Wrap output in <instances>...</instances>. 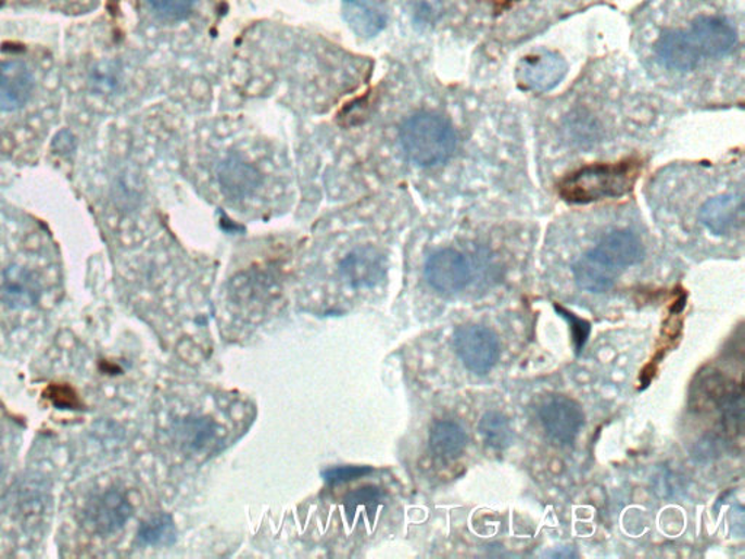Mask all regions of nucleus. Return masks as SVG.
Returning a JSON list of instances; mask_svg holds the SVG:
<instances>
[{
	"mask_svg": "<svg viewBox=\"0 0 745 559\" xmlns=\"http://www.w3.org/2000/svg\"><path fill=\"white\" fill-rule=\"evenodd\" d=\"M637 174L640 162L635 161L585 166L560 182L559 194L573 204L622 198L635 186Z\"/></svg>",
	"mask_w": 745,
	"mask_h": 559,
	"instance_id": "1",
	"label": "nucleus"
},
{
	"mask_svg": "<svg viewBox=\"0 0 745 559\" xmlns=\"http://www.w3.org/2000/svg\"><path fill=\"white\" fill-rule=\"evenodd\" d=\"M456 142L451 124L435 114H415L401 129V143L406 155L414 164L426 168L451 160Z\"/></svg>",
	"mask_w": 745,
	"mask_h": 559,
	"instance_id": "2",
	"label": "nucleus"
},
{
	"mask_svg": "<svg viewBox=\"0 0 745 559\" xmlns=\"http://www.w3.org/2000/svg\"><path fill=\"white\" fill-rule=\"evenodd\" d=\"M457 356L473 373H490L500 358V341L495 332L482 326H464L455 332Z\"/></svg>",
	"mask_w": 745,
	"mask_h": 559,
	"instance_id": "3",
	"label": "nucleus"
},
{
	"mask_svg": "<svg viewBox=\"0 0 745 559\" xmlns=\"http://www.w3.org/2000/svg\"><path fill=\"white\" fill-rule=\"evenodd\" d=\"M568 74V63L563 55L543 51L521 59L516 71L521 88L534 92H550L563 82Z\"/></svg>",
	"mask_w": 745,
	"mask_h": 559,
	"instance_id": "4",
	"label": "nucleus"
},
{
	"mask_svg": "<svg viewBox=\"0 0 745 559\" xmlns=\"http://www.w3.org/2000/svg\"><path fill=\"white\" fill-rule=\"evenodd\" d=\"M426 279L440 293H457L472 280V267L464 254L443 250L432 254L426 263Z\"/></svg>",
	"mask_w": 745,
	"mask_h": 559,
	"instance_id": "5",
	"label": "nucleus"
},
{
	"mask_svg": "<svg viewBox=\"0 0 745 559\" xmlns=\"http://www.w3.org/2000/svg\"><path fill=\"white\" fill-rule=\"evenodd\" d=\"M547 436L559 445L576 441L584 425V412L580 404L567 396H554L539 411Z\"/></svg>",
	"mask_w": 745,
	"mask_h": 559,
	"instance_id": "6",
	"label": "nucleus"
},
{
	"mask_svg": "<svg viewBox=\"0 0 745 559\" xmlns=\"http://www.w3.org/2000/svg\"><path fill=\"white\" fill-rule=\"evenodd\" d=\"M132 514V507L126 495L117 490H109L89 501L85 518L88 526L100 535H113L126 526Z\"/></svg>",
	"mask_w": 745,
	"mask_h": 559,
	"instance_id": "7",
	"label": "nucleus"
},
{
	"mask_svg": "<svg viewBox=\"0 0 745 559\" xmlns=\"http://www.w3.org/2000/svg\"><path fill=\"white\" fill-rule=\"evenodd\" d=\"M590 254L614 270L622 272L640 264L645 257V250L635 233L620 230L603 238L602 242L590 251Z\"/></svg>",
	"mask_w": 745,
	"mask_h": 559,
	"instance_id": "8",
	"label": "nucleus"
},
{
	"mask_svg": "<svg viewBox=\"0 0 745 559\" xmlns=\"http://www.w3.org/2000/svg\"><path fill=\"white\" fill-rule=\"evenodd\" d=\"M36 79L20 60L0 63V111H16L31 100Z\"/></svg>",
	"mask_w": 745,
	"mask_h": 559,
	"instance_id": "9",
	"label": "nucleus"
},
{
	"mask_svg": "<svg viewBox=\"0 0 745 559\" xmlns=\"http://www.w3.org/2000/svg\"><path fill=\"white\" fill-rule=\"evenodd\" d=\"M689 36L705 58H722L731 53L736 45L734 28L721 18L702 16L693 23Z\"/></svg>",
	"mask_w": 745,
	"mask_h": 559,
	"instance_id": "10",
	"label": "nucleus"
},
{
	"mask_svg": "<svg viewBox=\"0 0 745 559\" xmlns=\"http://www.w3.org/2000/svg\"><path fill=\"white\" fill-rule=\"evenodd\" d=\"M700 221L705 228L718 234L727 237L743 228L744 202L740 195L725 194L710 199L704 204L699 213Z\"/></svg>",
	"mask_w": 745,
	"mask_h": 559,
	"instance_id": "11",
	"label": "nucleus"
},
{
	"mask_svg": "<svg viewBox=\"0 0 745 559\" xmlns=\"http://www.w3.org/2000/svg\"><path fill=\"white\" fill-rule=\"evenodd\" d=\"M657 54L664 66L671 71L689 72L700 62V53L689 33H664L657 45Z\"/></svg>",
	"mask_w": 745,
	"mask_h": 559,
	"instance_id": "12",
	"label": "nucleus"
},
{
	"mask_svg": "<svg viewBox=\"0 0 745 559\" xmlns=\"http://www.w3.org/2000/svg\"><path fill=\"white\" fill-rule=\"evenodd\" d=\"M342 15L359 37L378 36L387 25L388 15L379 0H344Z\"/></svg>",
	"mask_w": 745,
	"mask_h": 559,
	"instance_id": "13",
	"label": "nucleus"
},
{
	"mask_svg": "<svg viewBox=\"0 0 745 559\" xmlns=\"http://www.w3.org/2000/svg\"><path fill=\"white\" fill-rule=\"evenodd\" d=\"M341 272L354 288H371L384 275L383 258L372 247H359L346 255Z\"/></svg>",
	"mask_w": 745,
	"mask_h": 559,
	"instance_id": "14",
	"label": "nucleus"
},
{
	"mask_svg": "<svg viewBox=\"0 0 745 559\" xmlns=\"http://www.w3.org/2000/svg\"><path fill=\"white\" fill-rule=\"evenodd\" d=\"M572 272L578 288L590 293L609 292L610 289H614L619 276L622 275L590 253L573 264Z\"/></svg>",
	"mask_w": 745,
	"mask_h": 559,
	"instance_id": "15",
	"label": "nucleus"
},
{
	"mask_svg": "<svg viewBox=\"0 0 745 559\" xmlns=\"http://www.w3.org/2000/svg\"><path fill=\"white\" fill-rule=\"evenodd\" d=\"M2 294L14 309H27L38 302L40 284L31 271L23 267H10L3 276Z\"/></svg>",
	"mask_w": 745,
	"mask_h": 559,
	"instance_id": "16",
	"label": "nucleus"
},
{
	"mask_svg": "<svg viewBox=\"0 0 745 559\" xmlns=\"http://www.w3.org/2000/svg\"><path fill=\"white\" fill-rule=\"evenodd\" d=\"M468 436L455 421H439L430 431V449L437 459H456L465 450Z\"/></svg>",
	"mask_w": 745,
	"mask_h": 559,
	"instance_id": "17",
	"label": "nucleus"
},
{
	"mask_svg": "<svg viewBox=\"0 0 745 559\" xmlns=\"http://www.w3.org/2000/svg\"><path fill=\"white\" fill-rule=\"evenodd\" d=\"M218 179L223 190L237 199L251 194L260 186V174L256 169L239 160L223 162L218 169Z\"/></svg>",
	"mask_w": 745,
	"mask_h": 559,
	"instance_id": "18",
	"label": "nucleus"
},
{
	"mask_svg": "<svg viewBox=\"0 0 745 559\" xmlns=\"http://www.w3.org/2000/svg\"><path fill=\"white\" fill-rule=\"evenodd\" d=\"M479 434L483 442L494 450H504L512 446L514 431L512 421L503 412L490 411L483 414L478 424Z\"/></svg>",
	"mask_w": 745,
	"mask_h": 559,
	"instance_id": "19",
	"label": "nucleus"
},
{
	"mask_svg": "<svg viewBox=\"0 0 745 559\" xmlns=\"http://www.w3.org/2000/svg\"><path fill=\"white\" fill-rule=\"evenodd\" d=\"M139 539L148 546H171L177 539V528L169 514H157L141 523Z\"/></svg>",
	"mask_w": 745,
	"mask_h": 559,
	"instance_id": "20",
	"label": "nucleus"
},
{
	"mask_svg": "<svg viewBox=\"0 0 745 559\" xmlns=\"http://www.w3.org/2000/svg\"><path fill=\"white\" fill-rule=\"evenodd\" d=\"M216 429L217 425L207 418H191L182 422L179 434L188 449L200 450L217 436Z\"/></svg>",
	"mask_w": 745,
	"mask_h": 559,
	"instance_id": "21",
	"label": "nucleus"
},
{
	"mask_svg": "<svg viewBox=\"0 0 745 559\" xmlns=\"http://www.w3.org/2000/svg\"><path fill=\"white\" fill-rule=\"evenodd\" d=\"M721 420L723 427L730 433H743L744 425V396L743 392H732L721 403Z\"/></svg>",
	"mask_w": 745,
	"mask_h": 559,
	"instance_id": "22",
	"label": "nucleus"
},
{
	"mask_svg": "<svg viewBox=\"0 0 745 559\" xmlns=\"http://www.w3.org/2000/svg\"><path fill=\"white\" fill-rule=\"evenodd\" d=\"M383 500L382 490L378 486H363L345 498L344 505L346 513L353 514L358 507H376Z\"/></svg>",
	"mask_w": 745,
	"mask_h": 559,
	"instance_id": "23",
	"label": "nucleus"
},
{
	"mask_svg": "<svg viewBox=\"0 0 745 559\" xmlns=\"http://www.w3.org/2000/svg\"><path fill=\"white\" fill-rule=\"evenodd\" d=\"M157 14L168 20H182L194 8L197 0H149Z\"/></svg>",
	"mask_w": 745,
	"mask_h": 559,
	"instance_id": "24",
	"label": "nucleus"
},
{
	"mask_svg": "<svg viewBox=\"0 0 745 559\" xmlns=\"http://www.w3.org/2000/svg\"><path fill=\"white\" fill-rule=\"evenodd\" d=\"M371 472L368 467H336L325 469L323 472L324 480L331 485L345 484V482L358 480L367 473Z\"/></svg>",
	"mask_w": 745,
	"mask_h": 559,
	"instance_id": "25",
	"label": "nucleus"
},
{
	"mask_svg": "<svg viewBox=\"0 0 745 559\" xmlns=\"http://www.w3.org/2000/svg\"><path fill=\"white\" fill-rule=\"evenodd\" d=\"M558 313L563 314V317L567 318L569 323H571L573 343H576L577 352L580 353L581 350L584 348L586 339H589L590 323L573 317L572 314L565 313L564 309H558Z\"/></svg>",
	"mask_w": 745,
	"mask_h": 559,
	"instance_id": "26",
	"label": "nucleus"
},
{
	"mask_svg": "<svg viewBox=\"0 0 745 559\" xmlns=\"http://www.w3.org/2000/svg\"><path fill=\"white\" fill-rule=\"evenodd\" d=\"M0 475H2V463H0Z\"/></svg>",
	"mask_w": 745,
	"mask_h": 559,
	"instance_id": "27",
	"label": "nucleus"
}]
</instances>
